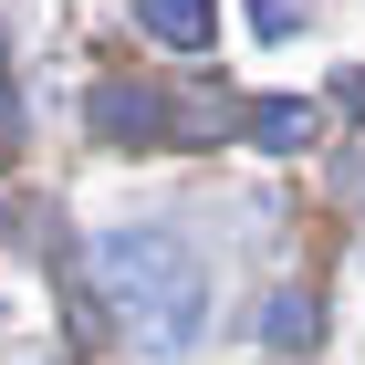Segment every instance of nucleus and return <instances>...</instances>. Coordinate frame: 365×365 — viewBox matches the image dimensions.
<instances>
[{
  "label": "nucleus",
  "mask_w": 365,
  "mask_h": 365,
  "mask_svg": "<svg viewBox=\"0 0 365 365\" xmlns=\"http://www.w3.org/2000/svg\"><path fill=\"white\" fill-rule=\"evenodd\" d=\"M94 136H105V146H157V136H168V94H157V84H125V73L94 84Z\"/></svg>",
  "instance_id": "obj_2"
},
{
  "label": "nucleus",
  "mask_w": 365,
  "mask_h": 365,
  "mask_svg": "<svg viewBox=\"0 0 365 365\" xmlns=\"http://www.w3.org/2000/svg\"><path fill=\"white\" fill-rule=\"evenodd\" d=\"M136 21L157 31V42H178V53H198V42H209V0H136Z\"/></svg>",
  "instance_id": "obj_4"
},
{
  "label": "nucleus",
  "mask_w": 365,
  "mask_h": 365,
  "mask_svg": "<svg viewBox=\"0 0 365 365\" xmlns=\"http://www.w3.org/2000/svg\"><path fill=\"white\" fill-rule=\"evenodd\" d=\"M251 31H292V0H251Z\"/></svg>",
  "instance_id": "obj_6"
},
{
  "label": "nucleus",
  "mask_w": 365,
  "mask_h": 365,
  "mask_svg": "<svg viewBox=\"0 0 365 365\" xmlns=\"http://www.w3.org/2000/svg\"><path fill=\"white\" fill-rule=\"evenodd\" d=\"M261 344H272V355L313 344V292H272V313H261Z\"/></svg>",
  "instance_id": "obj_5"
},
{
  "label": "nucleus",
  "mask_w": 365,
  "mask_h": 365,
  "mask_svg": "<svg viewBox=\"0 0 365 365\" xmlns=\"http://www.w3.org/2000/svg\"><path fill=\"white\" fill-rule=\"evenodd\" d=\"M94 282H105V303L136 324V355H188L198 324H209V261H198V240L168 230V220L94 230Z\"/></svg>",
  "instance_id": "obj_1"
},
{
  "label": "nucleus",
  "mask_w": 365,
  "mask_h": 365,
  "mask_svg": "<svg viewBox=\"0 0 365 365\" xmlns=\"http://www.w3.org/2000/svg\"><path fill=\"white\" fill-rule=\"evenodd\" d=\"M251 146H272V157H303V146H313V105H292V94H261V105H251Z\"/></svg>",
  "instance_id": "obj_3"
}]
</instances>
